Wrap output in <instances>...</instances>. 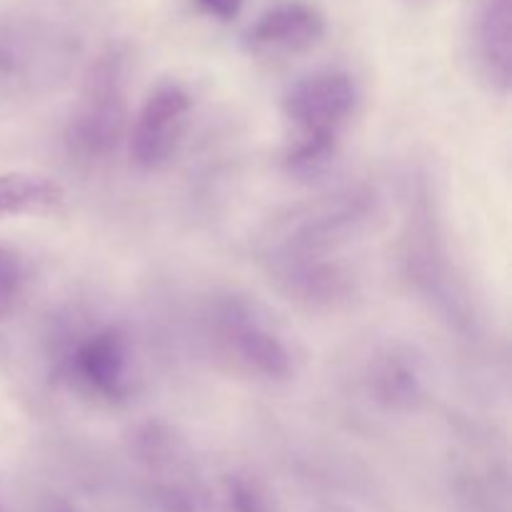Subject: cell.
I'll list each match as a JSON object with an SVG mask.
<instances>
[{
	"label": "cell",
	"instance_id": "4",
	"mask_svg": "<svg viewBox=\"0 0 512 512\" xmlns=\"http://www.w3.org/2000/svg\"><path fill=\"white\" fill-rule=\"evenodd\" d=\"M213 348L235 373L280 383L293 375V353L268 315L240 295H225L210 313Z\"/></svg>",
	"mask_w": 512,
	"mask_h": 512
},
{
	"label": "cell",
	"instance_id": "14",
	"mask_svg": "<svg viewBox=\"0 0 512 512\" xmlns=\"http://www.w3.org/2000/svg\"><path fill=\"white\" fill-rule=\"evenodd\" d=\"M23 280V260L18 258V253L0 245V320L13 313L15 303L23 293Z\"/></svg>",
	"mask_w": 512,
	"mask_h": 512
},
{
	"label": "cell",
	"instance_id": "7",
	"mask_svg": "<svg viewBox=\"0 0 512 512\" xmlns=\"http://www.w3.org/2000/svg\"><path fill=\"white\" fill-rule=\"evenodd\" d=\"M68 370L88 393L118 400L128 393L133 373V343L118 325H105L78 340Z\"/></svg>",
	"mask_w": 512,
	"mask_h": 512
},
{
	"label": "cell",
	"instance_id": "9",
	"mask_svg": "<svg viewBox=\"0 0 512 512\" xmlns=\"http://www.w3.org/2000/svg\"><path fill=\"white\" fill-rule=\"evenodd\" d=\"M475 70L493 93L512 88V0H478L470 23Z\"/></svg>",
	"mask_w": 512,
	"mask_h": 512
},
{
	"label": "cell",
	"instance_id": "6",
	"mask_svg": "<svg viewBox=\"0 0 512 512\" xmlns=\"http://www.w3.org/2000/svg\"><path fill=\"white\" fill-rule=\"evenodd\" d=\"M193 98L173 80L155 85L128 130V158L143 173L165 168L188 133Z\"/></svg>",
	"mask_w": 512,
	"mask_h": 512
},
{
	"label": "cell",
	"instance_id": "8",
	"mask_svg": "<svg viewBox=\"0 0 512 512\" xmlns=\"http://www.w3.org/2000/svg\"><path fill=\"white\" fill-rule=\"evenodd\" d=\"M270 278L283 295L308 308L333 310L355 295V278L333 258H268Z\"/></svg>",
	"mask_w": 512,
	"mask_h": 512
},
{
	"label": "cell",
	"instance_id": "16",
	"mask_svg": "<svg viewBox=\"0 0 512 512\" xmlns=\"http://www.w3.org/2000/svg\"><path fill=\"white\" fill-rule=\"evenodd\" d=\"M45 512H78V510H75L73 505L60 503V500H58V503H50V505H48V510H45Z\"/></svg>",
	"mask_w": 512,
	"mask_h": 512
},
{
	"label": "cell",
	"instance_id": "11",
	"mask_svg": "<svg viewBox=\"0 0 512 512\" xmlns=\"http://www.w3.org/2000/svg\"><path fill=\"white\" fill-rule=\"evenodd\" d=\"M65 203V188L58 180L38 173L0 175V218L45 215Z\"/></svg>",
	"mask_w": 512,
	"mask_h": 512
},
{
	"label": "cell",
	"instance_id": "3",
	"mask_svg": "<svg viewBox=\"0 0 512 512\" xmlns=\"http://www.w3.org/2000/svg\"><path fill=\"white\" fill-rule=\"evenodd\" d=\"M375 193L368 185H350L338 193L308 200L278 218L265 238V258H330L343 245L353 243L375 213Z\"/></svg>",
	"mask_w": 512,
	"mask_h": 512
},
{
	"label": "cell",
	"instance_id": "2",
	"mask_svg": "<svg viewBox=\"0 0 512 512\" xmlns=\"http://www.w3.org/2000/svg\"><path fill=\"white\" fill-rule=\"evenodd\" d=\"M125 123H128L125 55L110 48L85 70L78 100L65 125L63 143L70 160L80 165L105 163L123 143Z\"/></svg>",
	"mask_w": 512,
	"mask_h": 512
},
{
	"label": "cell",
	"instance_id": "5",
	"mask_svg": "<svg viewBox=\"0 0 512 512\" xmlns=\"http://www.w3.org/2000/svg\"><path fill=\"white\" fill-rule=\"evenodd\" d=\"M75 48L55 25L0 13V93L28 95L53 88L70 73Z\"/></svg>",
	"mask_w": 512,
	"mask_h": 512
},
{
	"label": "cell",
	"instance_id": "12",
	"mask_svg": "<svg viewBox=\"0 0 512 512\" xmlns=\"http://www.w3.org/2000/svg\"><path fill=\"white\" fill-rule=\"evenodd\" d=\"M370 393L390 410H410L423 400V378L408 355L385 353L370 368Z\"/></svg>",
	"mask_w": 512,
	"mask_h": 512
},
{
	"label": "cell",
	"instance_id": "15",
	"mask_svg": "<svg viewBox=\"0 0 512 512\" xmlns=\"http://www.w3.org/2000/svg\"><path fill=\"white\" fill-rule=\"evenodd\" d=\"M198 3L220 20H233L243 8V0H198Z\"/></svg>",
	"mask_w": 512,
	"mask_h": 512
},
{
	"label": "cell",
	"instance_id": "13",
	"mask_svg": "<svg viewBox=\"0 0 512 512\" xmlns=\"http://www.w3.org/2000/svg\"><path fill=\"white\" fill-rule=\"evenodd\" d=\"M223 500L228 512H273V500L265 485L253 475H230L223 485Z\"/></svg>",
	"mask_w": 512,
	"mask_h": 512
},
{
	"label": "cell",
	"instance_id": "17",
	"mask_svg": "<svg viewBox=\"0 0 512 512\" xmlns=\"http://www.w3.org/2000/svg\"><path fill=\"white\" fill-rule=\"evenodd\" d=\"M0 512H8V508H5V505H3V503H0Z\"/></svg>",
	"mask_w": 512,
	"mask_h": 512
},
{
	"label": "cell",
	"instance_id": "1",
	"mask_svg": "<svg viewBox=\"0 0 512 512\" xmlns=\"http://www.w3.org/2000/svg\"><path fill=\"white\" fill-rule=\"evenodd\" d=\"M358 108V85L348 73L325 70L298 80L283 98L288 125L283 165L293 178L315 180L333 165L343 130Z\"/></svg>",
	"mask_w": 512,
	"mask_h": 512
},
{
	"label": "cell",
	"instance_id": "10",
	"mask_svg": "<svg viewBox=\"0 0 512 512\" xmlns=\"http://www.w3.org/2000/svg\"><path fill=\"white\" fill-rule=\"evenodd\" d=\"M325 35V20L313 5L288 0L265 10L248 30L250 50L273 55H295L315 48Z\"/></svg>",
	"mask_w": 512,
	"mask_h": 512
}]
</instances>
